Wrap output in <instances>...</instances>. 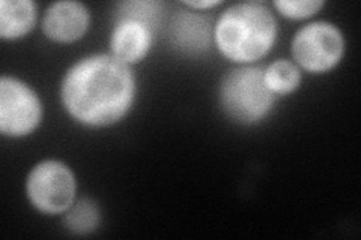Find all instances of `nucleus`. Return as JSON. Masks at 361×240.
I'll list each match as a JSON object with an SVG mask.
<instances>
[{
	"instance_id": "obj_1",
	"label": "nucleus",
	"mask_w": 361,
	"mask_h": 240,
	"mask_svg": "<svg viewBox=\"0 0 361 240\" xmlns=\"http://www.w3.org/2000/svg\"><path fill=\"white\" fill-rule=\"evenodd\" d=\"M61 96L68 114L89 128H106L127 116L135 96L130 66L111 54H94L73 65Z\"/></svg>"
},
{
	"instance_id": "obj_2",
	"label": "nucleus",
	"mask_w": 361,
	"mask_h": 240,
	"mask_svg": "<svg viewBox=\"0 0 361 240\" xmlns=\"http://www.w3.org/2000/svg\"><path fill=\"white\" fill-rule=\"evenodd\" d=\"M277 38V21L261 2L232 5L214 27L220 53L235 63H253L265 57Z\"/></svg>"
},
{
	"instance_id": "obj_3",
	"label": "nucleus",
	"mask_w": 361,
	"mask_h": 240,
	"mask_svg": "<svg viewBox=\"0 0 361 240\" xmlns=\"http://www.w3.org/2000/svg\"><path fill=\"white\" fill-rule=\"evenodd\" d=\"M265 68L241 66L231 71L220 84V106L231 120L250 127L271 113L276 95L265 83Z\"/></svg>"
},
{
	"instance_id": "obj_4",
	"label": "nucleus",
	"mask_w": 361,
	"mask_h": 240,
	"mask_svg": "<svg viewBox=\"0 0 361 240\" xmlns=\"http://www.w3.org/2000/svg\"><path fill=\"white\" fill-rule=\"evenodd\" d=\"M26 192L33 208L45 215H61L75 201L77 180L66 164L47 159L32 168Z\"/></svg>"
},
{
	"instance_id": "obj_5",
	"label": "nucleus",
	"mask_w": 361,
	"mask_h": 240,
	"mask_svg": "<svg viewBox=\"0 0 361 240\" xmlns=\"http://www.w3.org/2000/svg\"><path fill=\"white\" fill-rule=\"evenodd\" d=\"M345 39L341 29L326 21L309 23L292 39V56L304 71L329 72L342 61Z\"/></svg>"
},
{
	"instance_id": "obj_6",
	"label": "nucleus",
	"mask_w": 361,
	"mask_h": 240,
	"mask_svg": "<svg viewBox=\"0 0 361 240\" xmlns=\"http://www.w3.org/2000/svg\"><path fill=\"white\" fill-rule=\"evenodd\" d=\"M42 119L38 95L14 77L0 80V131L5 137L20 139L32 134Z\"/></svg>"
},
{
	"instance_id": "obj_7",
	"label": "nucleus",
	"mask_w": 361,
	"mask_h": 240,
	"mask_svg": "<svg viewBox=\"0 0 361 240\" xmlns=\"http://www.w3.org/2000/svg\"><path fill=\"white\" fill-rule=\"evenodd\" d=\"M90 25L89 9L80 2H54L42 20L45 37L56 42L70 44L82 39Z\"/></svg>"
},
{
	"instance_id": "obj_8",
	"label": "nucleus",
	"mask_w": 361,
	"mask_h": 240,
	"mask_svg": "<svg viewBox=\"0 0 361 240\" xmlns=\"http://www.w3.org/2000/svg\"><path fill=\"white\" fill-rule=\"evenodd\" d=\"M214 30L208 17L191 11H179L173 15L169 38L172 47L184 54L197 56L209 50Z\"/></svg>"
},
{
	"instance_id": "obj_9",
	"label": "nucleus",
	"mask_w": 361,
	"mask_h": 240,
	"mask_svg": "<svg viewBox=\"0 0 361 240\" xmlns=\"http://www.w3.org/2000/svg\"><path fill=\"white\" fill-rule=\"evenodd\" d=\"M154 32L139 21H116L110 37L111 56L128 66L142 62L152 47Z\"/></svg>"
},
{
	"instance_id": "obj_10",
	"label": "nucleus",
	"mask_w": 361,
	"mask_h": 240,
	"mask_svg": "<svg viewBox=\"0 0 361 240\" xmlns=\"http://www.w3.org/2000/svg\"><path fill=\"white\" fill-rule=\"evenodd\" d=\"M37 5L32 0H2L0 2V38L16 41L35 27Z\"/></svg>"
},
{
	"instance_id": "obj_11",
	"label": "nucleus",
	"mask_w": 361,
	"mask_h": 240,
	"mask_svg": "<svg viewBox=\"0 0 361 240\" xmlns=\"http://www.w3.org/2000/svg\"><path fill=\"white\" fill-rule=\"evenodd\" d=\"M101 222V210L92 198H80L65 212L63 224L73 234L86 236L94 233Z\"/></svg>"
},
{
	"instance_id": "obj_12",
	"label": "nucleus",
	"mask_w": 361,
	"mask_h": 240,
	"mask_svg": "<svg viewBox=\"0 0 361 240\" xmlns=\"http://www.w3.org/2000/svg\"><path fill=\"white\" fill-rule=\"evenodd\" d=\"M164 14V4L157 0H130L121 2L115 9L116 21H139L157 30Z\"/></svg>"
},
{
	"instance_id": "obj_13",
	"label": "nucleus",
	"mask_w": 361,
	"mask_h": 240,
	"mask_svg": "<svg viewBox=\"0 0 361 240\" xmlns=\"http://www.w3.org/2000/svg\"><path fill=\"white\" fill-rule=\"evenodd\" d=\"M265 83L277 95H289L300 87L301 74L298 68L289 61H277L265 68Z\"/></svg>"
},
{
	"instance_id": "obj_14",
	"label": "nucleus",
	"mask_w": 361,
	"mask_h": 240,
	"mask_svg": "<svg viewBox=\"0 0 361 240\" xmlns=\"http://www.w3.org/2000/svg\"><path fill=\"white\" fill-rule=\"evenodd\" d=\"M324 6L321 0H277L274 8L290 20H302L314 15Z\"/></svg>"
},
{
	"instance_id": "obj_15",
	"label": "nucleus",
	"mask_w": 361,
	"mask_h": 240,
	"mask_svg": "<svg viewBox=\"0 0 361 240\" xmlns=\"http://www.w3.org/2000/svg\"><path fill=\"white\" fill-rule=\"evenodd\" d=\"M223 2L220 0H200V2H184V5L187 8H191L193 11H202V9H211V8H216L219 5H221Z\"/></svg>"
}]
</instances>
